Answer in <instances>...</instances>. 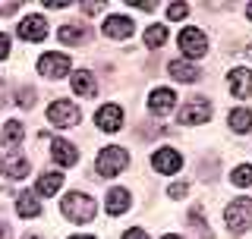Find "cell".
<instances>
[{
  "label": "cell",
  "instance_id": "cell-31",
  "mask_svg": "<svg viewBox=\"0 0 252 239\" xmlns=\"http://www.w3.org/2000/svg\"><path fill=\"white\" fill-rule=\"evenodd\" d=\"M104 3H82V13H101Z\"/></svg>",
  "mask_w": 252,
  "mask_h": 239
},
{
  "label": "cell",
  "instance_id": "cell-7",
  "mask_svg": "<svg viewBox=\"0 0 252 239\" xmlns=\"http://www.w3.org/2000/svg\"><path fill=\"white\" fill-rule=\"evenodd\" d=\"M208 117H211V104H208L205 98H192L183 110H180V123H183V126L208 123Z\"/></svg>",
  "mask_w": 252,
  "mask_h": 239
},
{
  "label": "cell",
  "instance_id": "cell-15",
  "mask_svg": "<svg viewBox=\"0 0 252 239\" xmlns=\"http://www.w3.org/2000/svg\"><path fill=\"white\" fill-rule=\"evenodd\" d=\"M104 35L107 38H129L132 35V19L129 16H110V19H104Z\"/></svg>",
  "mask_w": 252,
  "mask_h": 239
},
{
  "label": "cell",
  "instance_id": "cell-10",
  "mask_svg": "<svg viewBox=\"0 0 252 239\" xmlns=\"http://www.w3.org/2000/svg\"><path fill=\"white\" fill-rule=\"evenodd\" d=\"M94 120H98V129H104V132H117L123 126V107L120 104H104L94 114Z\"/></svg>",
  "mask_w": 252,
  "mask_h": 239
},
{
  "label": "cell",
  "instance_id": "cell-16",
  "mask_svg": "<svg viewBox=\"0 0 252 239\" xmlns=\"http://www.w3.org/2000/svg\"><path fill=\"white\" fill-rule=\"evenodd\" d=\"M104 208H107V214H114V217H117V214H123L126 208H129V192H126V189H110Z\"/></svg>",
  "mask_w": 252,
  "mask_h": 239
},
{
  "label": "cell",
  "instance_id": "cell-6",
  "mask_svg": "<svg viewBox=\"0 0 252 239\" xmlns=\"http://www.w3.org/2000/svg\"><path fill=\"white\" fill-rule=\"evenodd\" d=\"M73 69V60L66 57V54H44L41 60H38V73L47 76V79H63Z\"/></svg>",
  "mask_w": 252,
  "mask_h": 239
},
{
  "label": "cell",
  "instance_id": "cell-17",
  "mask_svg": "<svg viewBox=\"0 0 252 239\" xmlns=\"http://www.w3.org/2000/svg\"><path fill=\"white\" fill-rule=\"evenodd\" d=\"M167 73L177 79V82H195V79H199V69H195L192 63H183V60L167 63Z\"/></svg>",
  "mask_w": 252,
  "mask_h": 239
},
{
  "label": "cell",
  "instance_id": "cell-24",
  "mask_svg": "<svg viewBox=\"0 0 252 239\" xmlns=\"http://www.w3.org/2000/svg\"><path fill=\"white\" fill-rule=\"evenodd\" d=\"M164 41H167V29L164 26H148L145 29V44L148 47H161Z\"/></svg>",
  "mask_w": 252,
  "mask_h": 239
},
{
  "label": "cell",
  "instance_id": "cell-8",
  "mask_svg": "<svg viewBox=\"0 0 252 239\" xmlns=\"http://www.w3.org/2000/svg\"><path fill=\"white\" fill-rule=\"evenodd\" d=\"M227 85H230V94H233V98H249V94H252V69H246V66L230 69Z\"/></svg>",
  "mask_w": 252,
  "mask_h": 239
},
{
  "label": "cell",
  "instance_id": "cell-9",
  "mask_svg": "<svg viewBox=\"0 0 252 239\" xmlns=\"http://www.w3.org/2000/svg\"><path fill=\"white\" fill-rule=\"evenodd\" d=\"M152 167L158 173H177L183 167V157L177 154V148H158L152 154Z\"/></svg>",
  "mask_w": 252,
  "mask_h": 239
},
{
  "label": "cell",
  "instance_id": "cell-18",
  "mask_svg": "<svg viewBox=\"0 0 252 239\" xmlns=\"http://www.w3.org/2000/svg\"><path fill=\"white\" fill-rule=\"evenodd\" d=\"M16 211H19V217H38L41 205H38V198L32 192H22V195H16Z\"/></svg>",
  "mask_w": 252,
  "mask_h": 239
},
{
  "label": "cell",
  "instance_id": "cell-34",
  "mask_svg": "<svg viewBox=\"0 0 252 239\" xmlns=\"http://www.w3.org/2000/svg\"><path fill=\"white\" fill-rule=\"evenodd\" d=\"M246 16H249V22H252V3H249V6H246Z\"/></svg>",
  "mask_w": 252,
  "mask_h": 239
},
{
  "label": "cell",
  "instance_id": "cell-2",
  "mask_svg": "<svg viewBox=\"0 0 252 239\" xmlns=\"http://www.w3.org/2000/svg\"><path fill=\"white\" fill-rule=\"evenodd\" d=\"M126 164H129V154H126V148H120V145L101 148V154L94 157V170H98V177H104V179L117 177Z\"/></svg>",
  "mask_w": 252,
  "mask_h": 239
},
{
  "label": "cell",
  "instance_id": "cell-1",
  "mask_svg": "<svg viewBox=\"0 0 252 239\" xmlns=\"http://www.w3.org/2000/svg\"><path fill=\"white\" fill-rule=\"evenodd\" d=\"M60 211H63V217L73 220V224H89L94 217V211H98V205H94V198H89L85 192H69L60 202Z\"/></svg>",
  "mask_w": 252,
  "mask_h": 239
},
{
  "label": "cell",
  "instance_id": "cell-3",
  "mask_svg": "<svg viewBox=\"0 0 252 239\" xmlns=\"http://www.w3.org/2000/svg\"><path fill=\"white\" fill-rule=\"evenodd\" d=\"M224 220H227V230L230 233H246L252 227V198H233L230 205L224 208Z\"/></svg>",
  "mask_w": 252,
  "mask_h": 239
},
{
  "label": "cell",
  "instance_id": "cell-36",
  "mask_svg": "<svg viewBox=\"0 0 252 239\" xmlns=\"http://www.w3.org/2000/svg\"><path fill=\"white\" fill-rule=\"evenodd\" d=\"M73 239H94V236H73Z\"/></svg>",
  "mask_w": 252,
  "mask_h": 239
},
{
  "label": "cell",
  "instance_id": "cell-25",
  "mask_svg": "<svg viewBox=\"0 0 252 239\" xmlns=\"http://www.w3.org/2000/svg\"><path fill=\"white\" fill-rule=\"evenodd\" d=\"M230 182H233V186H252V167L249 164H240L230 173Z\"/></svg>",
  "mask_w": 252,
  "mask_h": 239
},
{
  "label": "cell",
  "instance_id": "cell-29",
  "mask_svg": "<svg viewBox=\"0 0 252 239\" xmlns=\"http://www.w3.org/2000/svg\"><path fill=\"white\" fill-rule=\"evenodd\" d=\"M6 57H10V35L0 31V60H6Z\"/></svg>",
  "mask_w": 252,
  "mask_h": 239
},
{
  "label": "cell",
  "instance_id": "cell-30",
  "mask_svg": "<svg viewBox=\"0 0 252 239\" xmlns=\"http://www.w3.org/2000/svg\"><path fill=\"white\" fill-rule=\"evenodd\" d=\"M123 239H148V233L142 227H132V230H126V233H123Z\"/></svg>",
  "mask_w": 252,
  "mask_h": 239
},
{
  "label": "cell",
  "instance_id": "cell-23",
  "mask_svg": "<svg viewBox=\"0 0 252 239\" xmlns=\"http://www.w3.org/2000/svg\"><path fill=\"white\" fill-rule=\"evenodd\" d=\"M57 38L63 44H85V41H89V31H85L82 26H63L57 31Z\"/></svg>",
  "mask_w": 252,
  "mask_h": 239
},
{
  "label": "cell",
  "instance_id": "cell-21",
  "mask_svg": "<svg viewBox=\"0 0 252 239\" xmlns=\"http://www.w3.org/2000/svg\"><path fill=\"white\" fill-rule=\"evenodd\" d=\"M60 186H63V173H41V177H38L35 192L38 195H54Z\"/></svg>",
  "mask_w": 252,
  "mask_h": 239
},
{
  "label": "cell",
  "instance_id": "cell-35",
  "mask_svg": "<svg viewBox=\"0 0 252 239\" xmlns=\"http://www.w3.org/2000/svg\"><path fill=\"white\" fill-rule=\"evenodd\" d=\"M161 239H183V236H173V233H170V236H161Z\"/></svg>",
  "mask_w": 252,
  "mask_h": 239
},
{
  "label": "cell",
  "instance_id": "cell-5",
  "mask_svg": "<svg viewBox=\"0 0 252 239\" xmlns=\"http://www.w3.org/2000/svg\"><path fill=\"white\" fill-rule=\"evenodd\" d=\"M180 51H183L189 60L205 57V51H208V38L202 35V29H183V31H180Z\"/></svg>",
  "mask_w": 252,
  "mask_h": 239
},
{
  "label": "cell",
  "instance_id": "cell-38",
  "mask_svg": "<svg viewBox=\"0 0 252 239\" xmlns=\"http://www.w3.org/2000/svg\"><path fill=\"white\" fill-rule=\"evenodd\" d=\"M26 239H41V236H26Z\"/></svg>",
  "mask_w": 252,
  "mask_h": 239
},
{
  "label": "cell",
  "instance_id": "cell-12",
  "mask_svg": "<svg viewBox=\"0 0 252 239\" xmlns=\"http://www.w3.org/2000/svg\"><path fill=\"white\" fill-rule=\"evenodd\" d=\"M51 157H54V161H57L60 167H73V164L79 161V151H76L73 142H66V139H54V142H51Z\"/></svg>",
  "mask_w": 252,
  "mask_h": 239
},
{
  "label": "cell",
  "instance_id": "cell-33",
  "mask_svg": "<svg viewBox=\"0 0 252 239\" xmlns=\"http://www.w3.org/2000/svg\"><path fill=\"white\" fill-rule=\"evenodd\" d=\"M0 239H10V230H6V224H0Z\"/></svg>",
  "mask_w": 252,
  "mask_h": 239
},
{
  "label": "cell",
  "instance_id": "cell-27",
  "mask_svg": "<svg viewBox=\"0 0 252 239\" xmlns=\"http://www.w3.org/2000/svg\"><path fill=\"white\" fill-rule=\"evenodd\" d=\"M186 13H189V6H186V3H170V6H167V16H170L173 22H177V19H183Z\"/></svg>",
  "mask_w": 252,
  "mask_h": 239
},
{
  "label": "cell",
  "instance_id": "cell-11",
  "mask_svg": "<svg viewBox=\"0 0 252 239\" xmlns=\"http://www.w3.org/2000/svg\"><path fill=\"white\" fill-rule=\"evenodd\" d=\"M0 173L10 177V179H22L29 173V161L22 154H16V151H10V154L0 157Z\"/></svg>",
  "mask_w": 252,
  "mask_h": 239
},
{
  "label": "cell",
  "instance_id": "cell-32",
  "mask_svg": "<svg viewBox=\"0 0 252 239\" xmlns=\"http://www.w3.org/2000/svg\"><path fill=\"white\" fill-rule=\"evenodd\" d=\"M6 104V89H3V82H0V107Z\"/></svg>",
  "mask_w": 252,
  "mask_h": 239
},
{
  "label": "cell",
  "instance_id": "cell-22",
  "mask_svg": "<svg viewBox=\"0 0 252 239\" xmlns=\"http://www.w3.org/2000/svg\"><path fill=\"white\" fill-rule=\"evenodd\" d=\"M227 123H230V129H233V132H249V129H252V110L236 107L233 114L227 117Z\"/></svg>",
  "mask_w": 252,
  "mask_h": 239
},
{
  "label": "cell",
  "instance_id": "cell-26",
  "mask_svg": "<svg viewBox=\"0 0 252 239\" xmlns=\"http://www.w3.org/2000/svg\"><path fill=\"white\" fill-rule=\"evenodd\" d=\"M16 104H19V107H32V104H35V89H19V91H16Z\"/></svg>",
  "mask_w": 252,
  "mask_h": 239
},
{
  "label": "cell",
  "instance_id": "cell-28",
  "mask_svg": "<svg viewBox=\"0 0 252 239\" xmlns=\"http://www.w3.org/2000/svg\"><path fill=\"white\" fill-rule=\"evenodd\" d=\"M186 192H189L186 182H170V189H167V195H170V198H183Z\"/></svg>",
  "mask_w": 252,
  "mask_h": 239
},
{
  "label": "cell",
  "instance_id": "cell-4",
  "mask_svg": "<svg viewBox=\"0 0 252 239\" xmlns=\"http://www.w3.org/2000/svg\"><path fill=\"white\" fill-rule=\"evenodd\" d=\"M79 117H82L79 107L73 104V101H66V98L54 101V104L47 107V120H51V126H57V129H69V126H76Z\"/></svg>",
  "mask_w": 252,
  "mask_h": 239
},
{
  "label": "cell",
  "instance_id": "cell-20",
  "mask_svg": "<svg viewBox=\"0 0 252 239\" xmlns=\"http://www.w3.org/2000/svg\"><path fill=\"white\" fill-rule=\"evenodd\" d=\"M22 135H26V126L19 123V120H10V123L3 126V135H0V142H3V148H16L22 142Z\"/></svg>",
  "mask_w": 252,
  "mask_h": 239
},
{
  "label": "cell",
  "instance_id": "cell-13",
  "mask_svg": "<svg viewBox=\"0 0 252 239\" xmlns=\"http://www.w3.org/2000/svg\"><path fill=\"white\" fill-rule=\"evenodd\" d=\"M47 35V22L41 16H29V19L19 22V38H26V41H44Z\"/></svg>",
  "mask_w": 252,
  "mask_h": 239
},
{
  "label": "cell",
  "instance_id": "cell-14",
  "mask_svg": "<svg viewBox=\"0 0 252 239\" xmlns=\"http://www.w3.org/2000/svg\"><path fill=\"white\" fill-rule=\"evenodd\" d=\"M173 107H177V94L170 89H155L152 98H148V110L152 114H170Z\"/></svg>",
  "mask_w": 252,
  "mask_h": 239
},
{
  "label": "cell",
  "instance_id": "cell-19",
  "mask_svg": "<svg viewBox=\"0 0 252 239\" xmlns=\"http://www.w3.org/2000/svg\"><path fill=\"white\" fill-rule=\"evenodd\" d=\"M73 91L79 94V98H94V91H98L94 76H92V73H76V76H73Z\"/></svg>",
  "mask_w": 252,
  "mask_h": 239
},
{
  "label": "cell",
  "instance_id": "cell-37",
  "mask_svg": "<svg viewBox=\"0 0 252 239\" xmlns=\"http://www.w3.org/2000/svg\"><path fill=\"white\" fill-rule=\"evenodd\" d=\"M246 54H249V60H252V44H249V51H246Z\"/></svg>",
  "mask_w": 252,
  "mask_h": 239
}]
</instances>
